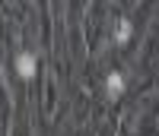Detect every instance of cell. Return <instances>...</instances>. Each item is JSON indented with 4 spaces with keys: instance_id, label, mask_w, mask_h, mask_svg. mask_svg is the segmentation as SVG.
<instances>
[{
    "instance_id": "1",
    "label": "cell",
    "mask_w": 159,
    "mask_h": 136,
    "mask_svg": "<svg viewBox=\"0 0 159 136\" xmlns=\"http://www.w3.org/2000/svg\"><path fill=\"white\" fill-rule=\"evenodd\" d=\"M16 70L22 79H32L35 76V54H19L16 57Z\"/></svg>"
},
{
    "instance_id": "3",
    "label": "cell",
    "mask_w": 159,
    "mask_h": 136,
    "mask_svg": "<svg viewBox=\"0 0 159 136\" xmlns=\"http://www.w3.org/2000/svg\"><path fill=\"white\" fill-rule=\"evenodd\" d=\"M115 35H118V41H127V38H130V22H118Z\"/></svg>"
},
{
    "instance_id": "2",
    "label": "cell",
    "mask_w": 159,
    "mask_h": 136,
    "mask_svg": "<svg viewBox=\"0 0 159 136\" xmlns=\"http://www.w3.org/2000/svg\"><path fill=\"white\" fill-rule=\"evenodd\" d=\"M105 86H108V95H118L124 89V79H121V73H111L108 79H105Z\"/></svg>"
}]
</instances>
